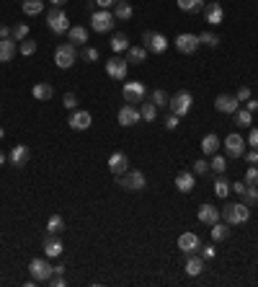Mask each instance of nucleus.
<instances>
[{
	"label": "nucleus",
	"instance_id": "nucleus-7",
	"mask_svg": "<svg viewBox=\"0 0 258 287\" xmlns=\"http://www.w3.org/2000/svg\"><path fill=\"white\" fill-rule=\"evenodd\" d=\"M29 272H31V279L34 282H49L55 267H49L47 259H31L29 261Z\"/></svg>",
	"mask_w": 258,
	"mask_h": 287
},
{
	"label": "nucleus",
	"instance_id": "nucleus-33",
	"mask_svg": "<svg viewBox=\"0 0 258 287\" xmlns=\"http://www.w3.org/2000/svg\"><path fill=\"white\" fill-rule=\"evenodd\" d=\"M207 0H178V8L186 11V13H196V11H204Z\"/></svg>",
	"mask_w": 258,
	"mask_h": 287
},
{
	"label": "nucleus",
	"instance_id": "nucleus-49",
	"mask_svg": "<svg viewBox=\"0 0 258 287\" xmlns=\"http://www.w3.org/2000/svg\"><path fill=\"white\" fill-rule=\"evenodd\" d=\"M178 119H181V116H176V114H168V116H165V130L173 132V130L178 127Z\"/></svg>",
	"mask_w": 258,
	"mask_h": 287
},
{
	"label": "nucleus",
	"instance_id": "nucleus-52",
	"mask_svg": "<svg viewBox=\"0 0 258 287\" xmlns=\"http://www.w3.org/2000/svg\"><path fill=\"white\" fill-rule=\"evenodd\" d=\"M49 284H55V287H65V277H62V274H52V277H49Z\"/></svg>",
	"mask_w": 258,
	"mask_h": 287
},
{
	"label": "nucleus",
	"instance_id": "nucleus-19",
	"mask_svg": "<svg viewBox=\"0 0 258 287\" xmlns=\"http://www.w3.org/2000/svg\"><path fill=\"white\" fill-rule=\"evenodd\" d=\"M18 47H16V39L8 36V39H0V62H11L16 57Z\"/></svg>",
	"mask_w": 258,
	"mask_h": 287
},
{
	"label": "nucleus",
	"instance_id": "nucleus-50",
	"mask_svg": "<svg viewBox=\"0 0 258 287\" xmlns=\"http://www.w3.org/2000/svg\"><path fill=\"white\" fill-rule=\"evenodd\" d=\"M235 99L245 104V101L250 99V88H248V86H240V88H238V93H235Z\"/></svg>",
	"mask_w": 258,
	"mask_h": 287
},
{
	"label": "nucleus",
	"instance_id": "nucleus-3",
	"mask_svg": "<svg viewBox=\"0 0 258 287\" xmlns=\"http://www.w3.org/2000/svg\"><path fill=\"white\" fill-rule=\"evenodd\" d=\"M114 23H116V16H114L109 8H101V11H93V13H91V29L98 31V34L111 31Z\"/></svg>",
	"mask_w": 258,
	"mask_h": 287
},
{
	"label": "nucleus",
	"instance_id": "nucleus-29",
	"mask_svg": "<svg viewBox=\"0 0 258 287\" xmlns=\"http://www.w3.org/2000/svg\"><path fill=\"white\" fill-rule=\"evenodd\" d=\"M217 148H220V137L217 135H204V140H201V153L204 155H214L217 153Z\"/></svg>",
	"mask_w": 258,
	"mask_h": 287
},
{
	"label": "nucleus",
	"instance_id": "nucleus-54",
	"mask_svg": "<svg viewBox=\"0 0 258 287\" xmlns=\"http://www.w3.org/2000/svg\"><path fill=\"white\" fill-rule=\"evenodd\" d=\"M245 109H248V111H250V114H255V111H258V101H255V99H253V96H250V99H248V101H245Z\"/></svg>",
	"mask_w": 258,
	"mask_h": 287
},
{
	"label": "nucleus",
	"instance_id": "nucleus-34",
	"mask_svg": "<svg viewBox=\"0 0 258 287\" xmlns=\"http://www.w3.org/2000/svg\"><path fill=\"white\" fill-rule=\"evenodd\" d=\"M47 230H49L52 235H60V233L65 230V218H62V215H52L49 223H47Z\"/></svg>",
	"mask_w": 258,
	"mask_h": 287
},
{
	"label": "nucleus",
	"instance_id": "nucleus-28",
	"mask_svg": "<svg viewBox=\"0 0 258 287\" xmlns=\"http://www.w3.org/2000/svg\"><path fill=\"white\" fill-rule=\"evenodd\" d=\"M31 93H34L36 101H49V99L55 96V88H52L49 83H36V86L31 88Z\"/></svg>",
	"mask_w": 258,
	"mask_h": 287
},
{
	"label": "nucleus",
	"instance_id": "nucleus-36",
	"mask_svg": "<svg viewBox=\"0 0 258 287\" xmlns=\"http://www.w3.org/2000/svg\"><path fill=\"white\" fill-rule=\"evenodd\" d=\"M140 114H142V119H145V122H152V119L158 116V106H155V104H150V101H142Z\"/></svg>",
	"mask_w": 258,
	"mask_h": 287
},
{
	"label": "nucleus",
	"instance_id": "nucleus-41",
	"mask_svg": "<svg viewBox=\"0 0 258 287\" xmlns=\"http://www.w3.org/2000/svg\"><path fill=\"white\" fill-rule=\"evenodd\" d=\"M11 31H13L11 36L16 39V42H23V39L29 36V23H16V26H13Z\"/></svg>",
	"mask_w": 258,
	"mask_h": 287
},
{
	"label": "nucleus",
	"instance_id": "nucleus-24",
	"mask_svg": "<svg viewBox=\"0 0 258 287\" xmlns=\"http://www.w3.org/2000/svg\"><path fill=\"white\" fill-rule=\"evenodd\" d=\"M132 6H129V0H116L114 3V16H116V21H129L132 18Z\"/></svg>",
	"mask_w": 258,
	"mask_h": 287
},
{
	"label": "nucleus",
	"instance_id": "nucleus-16",
	"mask_svg": "<svg viewBox=\"0 0 258 287\" xmlns=\"http://www.w3.org/2000/svg\"><path fill=\"white\" fill-rule=\"evenodd\" d=\"M199 246H201V241H199V235H196V233H184V235L178 238V249H181L186 256L196 254V251H199Z\"/></svg>",
	"mask_w": 258,
	"mask_h": 287
},
{
	"label": "nucleus",
	"instance_id": "nucleus-39",
	"mask_svg": "<svg viewBox=\"0 0 258 287\" xmlns=\"http://www.w3.org/2000/svg\"><path fill=\"white\" fill-rule=\"evenodd\" d=\"M168 101H170V96L163 91V88H158V91H152V104L158 106V109H163V106H168Z\"/></svg>",
	"mask_w": 258,
	"mask_h": 287
},
{
	"label": "nucleus",
	"instance_id": "nucleus-22",
	"mask_svg": "<svg viewBox=\"0 0 258 287\" xmlns=\"http://www.w3.org/2000/svg\"><path fill=\"white\" fill-rule=\"evenodd\" d=\"M194 186H196V179H194L191 171H181V174L176 176V189H178V192L189 194V192H194Z\"/></svg>",
	"mask_w": 258,
	"mask_h": 287
},
{
	"label": "nucleus",
	"instance_id": "nucleus-62",
	"mask_svg": "<svg viewBox=\"0 0 258 287\" xmlns=\"http://www.w3.org/2000/svg\"><path fill=\"white\" fill-rule=\"evenodd\" d=\"M207 3H209V0H207Z\"/></svg>",
	"mask_w": 258,
	"mask_h": 287
},
{
	"label": "nucleus",
	"instance_id": "nucleus-38",
	"mask_svg": "<svg viewBox=\"0 0 258 287\" xmlns=\"http://www.w3.org/2000/svg\"><path fill=\"white\" fill-rule=\"evenodd\" d=\"M235 122H238L240 127H250V125H253V114H250L248 109H238V111H235Z\"/></svg>",
	"mask_w": 258,
	"mask_h": 287
},
{
	"label": "nucleus",
	"instance_id": "nucleus-35",
	"mask_svg": "<svg viewBox=\"0 0 258 287\" xmlns=\"http://www.w3.org/2000/svg\"><path fill=\"white\" fill-rule=\"evenodd\" d=\"M111 50H114V52H126V50H129V39H126L124 34H114V36H111Z\"/></svg>",
	"mask_w": 258,
	"mask_h": 287
},
{
	"label": "nucleus",
	"instance_id": "nucleus-6",
	"mask_svg": "<svg viewBox=\"0 0 258 287\" xmlns=\"http://www.w3.org/2000/svg\"><path fill=\"white\" fill-rule=\"evenodd\" d=\"M55 62H57V67L70 70V67L78 62V50H75V44H72V42H70V44H60V47L55 50Z\"/></svg>",
	"mask_w": 258,
	"mask_h": 287
},
{
	"label": "nucleus",
	"instance_id": "nucleus-44",
	"mask_svg": "<svg viewBox=\"0 0 258 287\" xmlns=\"http://www.w3.org/2000/svg\"><path fill=\"white\" fill-rule=\"evenodd\" d=\"M191 171H194V174H199V176L209 174V160H204V158L194 160V163H191Z\"/></svg>",
	"mask_w": 258,
	"mask_h": 287
},
{
	"label": "nucleus",
	"instance_id": "nucleus-11",
	"mask_svg": "<svg viewBox=\"0 0 258 287\" xmlns=\"http://www.w3.org/2000/svg\"><path fill=\"white\" fill-rule=\"evenodd\" d=\"M126 70H129V62H126L124 57H119V55L109 57V62H106V75H109V78H114V80H126Z\"/></svg>",
	"mask_w": 258,
	"mask_h": 287
},
{
	"label": "nucleus",
	"instance_id": "nucleus-55",
	"mask_svg": "<svg viewBox=\"0 0 258 287\" xmlns=\"http://www.w3.org/2000/svg\"><path fill=\"white\" fill-rule=\"evenodd\" d=\"M245 189H248L245 181H235V184H233V192H238V194H245Z\"/></svg>",
	"mask_w": 258,
	"mask_h": 287
},
{
	"label": "nucleus",
	"instance_id": "nucleus-15",
	"mask_svg": "<svg viewBox=\"0 0 258 287\" xmlns=\"http://www.w3.org/2000/svg\"><path fill=\"white\" fill-rule=\"evenodd\" d=\"M204 18H207V23H212V26H220V23L225 21V11H222V6H220V0H209V3L204 6Z\"/></svg>",
	"mask_w": 258,
	"mask_h": 287
},
{
	"label": "nucleus",
	"instance_id": "nucleus-37",
	"mask_svg": "<svg viewBox=\"0 0 258 287\" xmlns=\"http://www.w3.org/2000/svg\"><path fill=\"white\" fill-rule=\"evenodd\" d=\"M209 169H212L214 174L220 176V174H225V171H227V160H225L222 155H212V163H209Z\"/></svg>",
	"mask_w": 258,
	"mask_h": 287
},
{
	"label": "nucleus",
	"instance_id": "nucleus-61",
	"mask_svg": "<svg viewBox=\"0 0 258 287\" xmlns=\"http://www.w3.org/2000/svg\"><path fill=\"white\" fill-rule=\"evenodd\" d=\"M3 135H6V132H3V127H0V140H3Z\"/></svg>",
	"mask_w": 258,
	"mask_h": 287
},
{
	"label": "nucleus",
	"instance_id": "nucleus-18",
	"mask_svg": "<svg viewBox=\"0 0 258 287\" xmlns=\"http://www.w3.org/2000/svg\"><path fill=\"white\" fill-rule=\"evenodd\" d=\"M238 99L235 96H230V93H220L217 99H214V106H217V111H222V114H235L238 111Z\"/></svg>",
	"mask_w": 258,
	"mask_h": 287
},
{
	"label": "nucleus",
	"instance_id": "nucleus-47",
	"mask_svg": "<svg viewBox=\"0 0 258 287\" xmlns=\"http://www.w3.org/2000/svg\"><path fill=\"white\" fill-rule=\"evenodd\" d=\"M243 197H245V204H248V207H250V204H253V202L258 199V186H248Z\"/></svg>",
	"mask_w": 258,
	"mask_h": 287
},
{
	"label": "nucleus",
	"instance_id": "nucleus-58",
	"mask_svg": "<svg viewBox=\"0 0 258 287\" xmlns=\"http://www.w3.org/2000/svg\"><path fill=\"white\" fill-rule=\"evenodd\" d=\"M49 3H52V6H55V8H62V6H65V3H67V0H49Z\"/></svg>",
	"mask_w": 258,
	"mask_h": 287
},
{
	"label": "nucleus",
	"instance_id": "nucleus-12",
	"mask_svg": "<svg viewBox=\"0 0 258 287\" xmlns=\"http://www.w3.org/2000/svg\"><path fill=\"white\" fill-rule=\"evenodd\" d=\"M109 171H111L114 176L126 174V171H129V155H126V153H121V150L111 153V155H109Z\"/></svg>",
	"mask_w": 258,
	"mask_h": 287
},
{
	"label": "nucleus",
	"instance_id": "nucleus-30",
	"mask_svg": "<svg viewBox=\"0 0 258 287\" xmlns=\"http://www.w3.org/2000/svg\"><path fill=\"white\" fill-rule=\"evenodd\" d=\"M212 186H214V194H217L220 199H225V197L230 194V189H233V184H230V181H227L222 174H220L217 179H214V184H212Z\"/></svg>",
	"mask_w": 258,
	"mask_h": 287
},
{
	"label": "nucleus",
	"instance_id": "nucleus-59",
	"mask_svg": "<svg viewBox=\"0 0 258 287\" xmlns=\"http://www.w3.org/2000/svg\"><path fill=\"white\" fill-rule=\"evenodd\" d=\"M52 274H65V267H62V264H57V267H55V272H52Z\"/></svg>",
	"mask_w": 258,
	"mask_h": 287
},
{
	"label": "nucleus",
	"instance_id": "nucleus-48",
	"mask_svg": "<svg viewBox=\"0 0 258 287\" xmlns=\"http://www.w3.org/2000/svg\"><path fill=\"white\" fill-rule=\"evenodd\" d=\"M62 104H65V109H70V111H75V106H78V96H75V93H65V99H62Z\"/></svg>",
	"mask_w": 258,
	"mask_h": 287
},
{
	"label": "nucleus",
	"instance_id": "nucleus-23",
	"mask_svg": "<svg viewBox=\"0 0 258 287\" xmlns=\"http://www.w3.org/2000/svg\"><path fill=\"white\" fill-rule=\"evenodd\" d=\"M8 160H11V166H16V169L26 166V160H29V148H26V145H16V148L11 150Z\"/></svg>",
	"mask_w": 258,
	"mask_h": 287
},
{
	"label": "nucleus",
	"instance_id": "nucleus-56",
	"mask_svg": "<svg viewBox=\"0 0 258 287\" xmlns=\"http://www.w3.org/2000/svg\"><path fill=\"white\" fill-rule=\"evenodd\" d=\"M11 34H13V31H11L8 26H3V23H0V39H8Z\"/></svg>",
	"mask_w": 258,
	"mask_h": 287
},
{
	"label": "nucleus",
	"instance_id": "nucleus-42",
	"mask_svg": "<svg viewBox=\"0 0 258 287\" xmlns=\"http://www.w3.org/2000/svg\"><path fill=\"white\" fill-rule=\"evenodd\" d=\"M18 52H21L23 57H29V55H34V52H36V42H31V39L26 36V39H23V42L18 44Z\"/></svg>",
	"mask_w": 258,
	"mask_h": 287
},
{
	"label": "nucleus",
	"instance_id": "nucleus-32",
	"mask_svg": "<svg viewBox=\"0 0 258 287\" xmlns=\"http://www.w3.org/2000/svg\"><path fill=\"white\" fill-rule=\"evenodd\" d=\"M230 228L227 223H214L212 225V241H227L230 238Z\"/></svg>",
	"mask_w": 258,
	"mask_h": 287
},
{
	"label": "nucleus",
	"instance_id": "nucleus-60",
	"mask_svg": "<svg viewBox=\"0 0 258 287\" xmlns=\"http://www.w3.org/2000/svg\"><path fill=\"white\" fill-rule=\"evenodd\" d=\"M3 163H6V153H3V150H0V166H3Z\"/></svg>",
	"mask_w": 258,
	"mask_h": 287
},
{
	"label": "nucleus",
	"instance_id": "nucleus-1",
	"mask_svg": "<svg viewBox=\"0 0 258 287\" xmlns=\"http://www.w3.org/2000/svg\"><path fill=\"white\" fill-rule=\"evenodd\" d=\"M220 215L225 218L227 225H243V223H248V218H250V207H248L245 202H233V204H227V207H225Z\"/></svg>",
	"mask_w": 258,
	"mask_h": 287
},
{
	"label": "nucleus",
	"instance_id": "nucleus-27",
	"mask_svg": "<svg viewBox=\"0 0 258 287\" xmlns=\"http://www.w3.org/2000/svg\"><path fill=\"white\" fill-rule=\"evenodd\" d=\"M147 60V50L145 47H129L126 50V62L129 65H142Z\"/></svg>",
	"mask_w": 258,
	"mask_h": 287
},
{
	"label": "nucleus",
	"instance_id": "nucleus-17",
	"mask_svg": "<svg viewBox=\"0 0 258 287\" xmlns=\"http://www.w3.org/2000/svg\"><path fill=\"white\" fill-rule=\"evenodd\" d=\"M67 125H70L75 132H83V130H88V127L93 125V116H91L88 111H72V116H70Z\"/></svg>",
	"mask_w": 258,
	"mask_h": 287
},
{
	"label": "nucleus",
	"instance_id": "nucleus-8",
	"mask_svg": "<svg viewBox=\"0 0 258 287\" xmlns=\"http://www.w3.org/2000/svg\"><path fill=\"white\" fill-rule=\"evenodd\" d=\"M47 26L52 29V34H65V31H70V23H67V13L62 11V8H52L49 13H47Z\"/></svg>",
	"mask_w": 258,
	"mask_h": 287
},
{
	"label": "nucleus",
	"instance_id": "nucleus-25",
	"mask_svg": "<svg viewBox=\"0 0 258 287\" xmlns=\"http://www.w3.org/2000/svg\"><path fill=\"white\" fill-rule=\"evenodd\" d=\"M201 272H204V259L196 256V254H191V256L186 259V274H189V277H199Z\"/></svg>",
	"mask_w": 258,
	"mask_h": 287
},
{
	"label": "nucleus",
	"instance_id": "nucleus-4",
	"mask_svg": "<svg viewBox=\"0 0 258 287\" xmlns=\"http://www.w3.org/2000/svg\"><path fill=\"white\" fill-rule=\"evenodd\" d=\"M116 179H119V186H124V189H129V192H142V189L147 186L145 174L137 171V169H129L126 174H121V176H116Z\"/></svg>",
	"mask_w": 258,
	"mask_h": 287
},
{
	"label": "nucleus",
	"instance_id": "nucleus-26",
	"mask_svg": "<svg viewBox=\"0 0 258 287\" xmlns=\"http://www.w3.org/2000/svg\"><path fill=\"white\" fill-rule=\"evenodd\" d=\"M67 36H70V42H72L75 47H78V44H88V31H85V26H70Z\"/></svg>",
	"mask_w": 258,
	"mask_h": 287
},
{
	"label": "nucleus",
	"instance_id": "nucleus-40",
	"mask_svg": "<svg viewBox=\"0 0 258 287\" xmlns=\"http://www.w3.org/2000/svg\"><path fill=\"white\" fill-rule=\"evenodd\" d=\"M199 42L207 44V47H217V44H220V36L212 34V31H204V34H199Z\"/></svg>",
	"mask_w": 258,
	"mask_h": 287
},
{
	"label": "nucleus",
	"instance_id": "nucleus-45",
	"mask_svg": "<svg viewBox=\"0 0 258 287\" xmlns=\"http://www.w3.org/2000/svg\"><path fill=\"white\" fill-rule=\"evenodd\" d=\"M245 184L248 186H258V166H250L245 171Z\"/></svg>",
	"mask_w": 258,
	"mask_h": 287
},
{
	"label": "nucleus",
	"instance_id": "nucleus-5",
	"mask_svg": "<svg viewBox=\"0 0 258 287\" xmlns=\"http://www.w3.org/2000/svg\"><path fill=\"white\" fill-rule=\"evenodd\" d=\"M168 39L160 34V31H145L142 34V47L147 50V52H152V55H163L165 50H168Z\"/></svg>",
	"mask_w": 258,
	"mask_h": 287
},
{
	"label": "nucleus",
	"instance_id": "nucleus-10",
	"mask_svg": "<svg viewBox=\"0 0 258 287\" xmlns=\"http://www.w3.org/2000/svg\"><path fill=\"white\" fill-rule=\"evenodd\" d=\"M145 96H147L145 83H140V80H129V83H124V99H126V104H142Z\"/></svg>",
	"mask_w": 258,
	"mask_h": 287
},
{
	"label": "nucleus",
	"instance_id": "nucleus-21",
	"mask_svg": "<svg viewBox=\"0 0 258 287\" xmlns=\"http://www.w3.org/2000/svg\"><path fill=\"white\" fill-rule=\"evenodd\" d=\"M220 210L217 207H212V204H201L199 207V220L207 223V225H214V223H220Z\"/></svg>",
	"mask_w": 258,
	"mask_h": 287
},
{
	"label": "nucleus",
	"instance_id": "nucleus-14",
	"mask_svg": "<svg viewBox=\"0 0 258 287\" xmlns=\"http://www.w3.org/2000/svg\"><path fill=\"white\" fill-rule=\"evenodd\" d=\"M222 145H225V153H227L230 158H240V155L245 153V140H243L238 132H230Z\"/></svg>",
	"mask_w": 258,
	"mask_h": 287
},
{
	"label": "nucleus",
	"instance_id": "nucleus-53",
	"mask_svg": "<svg viewBox=\"0 0 258 287\" xmlns=\"http://www.w3.org/2000/svg\"><path fill=\"white\" fill-rule=\"evenodd\" d=\"M248 145L258 150V130H250V135H248Z\"/></svg>",
	"mask_w": 258,
	"mask_h": 287
},
{
	"label": "nucleus",
	"instance_id": "nucleus-2",
	"mask_svg": "<svg viewBox=\"0 0 258 287\" xmlns=\"http://www.w3.org/2000/svg\"><path fill=\"white\" fill-rule=\"evenodd\" d=\"M191 106H194V99H191V93H189V91H178L176 96H170V101H168L170 114H176V116H186V114H191Z\"/></svg>",
	"mask_w": 258,
	"mask_h": 287
},
{
	"label": "nucleus",
	"instance_id": "nucleus-13",
	"mask_svg": "<svg viewBox=\"0 0 258 287\" xmlns=\"http://www.w3.org/2000/svg\"><path fill=\"white\" fill-rule=\"evenodd\" d=\"M116 119H119L121 127H132V125H137V122L142 119V114H140V109H135L132 104H124V106L119 109Z\"/></svg>",
	"mask_w": 258,
	"mask_h": 287
},
{
	"label": "nucleus",
	"instance_id": "nucleus-20",
	"mask_svg": "<svg viewBox=\"0 0 258 287\" xmlns=\"http://www.w3.org/2000/svg\"><path fill=\"white\" fill-rule=\"evenodd\" d=\"M62 241L57 238V235H49V238H44V254H47V259H57V256H62Z\"/></svg>",
	"mask_w": 258,
	"mask_h": 287
},
{
	"label": "nucleus",
	"instance_id": "nucleus-9",
	"mask_svg": "<svg viewBox=\"0 0 258 287\" xmlns=\"http://www.w3.org/2000/svg\"><path fill=\"white\" fill-rule=\"evenodd\" d=\"M199 47H201L199 34H189V31H184V34H178V36H176V50H178L181 55H194Z\"/></svg>",
	"mask_w": 258,
	"mask_h": 287
},
{
	"label": "nucleus",
	"instance_id": "nucleus-31",
	"mask_svg": "<svg viewBox=\"0 0 258 287\" xmlns=\"http://www.w3.org/2000/svg\"><path fill=\"white\" fill-rule=\"evenodd\" d=\"M21 8H23L26 16H39L41 11H44V0H23Z\"/></svg>",
	"mask_w": 258,
	"mask_h": 287
},
{
	"label": "nucleus",
	"instance_id": "nucleus-43",
	"mask_svg": "<svg viewBox=\"0 0 258 287\" xmlns=\"http://www.w3.org/2000/svg\"><path fill=\"white\" fill-rule=\"evenodd\" d=\"M80 57H83L85 62H96L101 55H98V50H96V47H88V44H85V47H83V52H80Z\"/></svg>",
	"mask_w": 258,
	"mask_h": 287
},
{
	"label": "nucleus",
	"instance_id": "nucleus-51",
	"mask_svg": "<svg viewBox=\"0 0 258 287\" xmlns=\"http://www.w3.org/2000/svg\"><path fill=\"white\" fill-rule=\"evenodd\" d=\"M243 155H245V160L250 163V166H258V150H255V148H250V150L243 153Z\"/></svg>",
	"mask_w": 258,
	"mask_h": 287
},
{
	"label": "nucleus",
	"instance_id": "nucleus-57",
	"mask_svg": "<svg viewBox=\"0 0 258 287\" xmlns=\"http://www.w3.org/2000/svg\"><path fill=\"white\" fill-rule=\"evenodd\" d=\"M116 3V0H96V6H101V8H111Z\"/></svg>",
	"mask_w": 258,
	"mask_h": 287
},
{
	"label": "nucleus",
	"instance_id": "nucleus-46",
	"mask_svg": "<svg viewBox=\"0 0 258 287\" xmlns=\"http://www.w3.org/2000/svg\"><path fill=\"white\" fill-rule=\"evenodd\" d=\"M199 251H201V259H214V256H217V249H214L212 243H207V246H199Z\"/></svg>",
	"mask_w": 258,
	"mask_h": 287
}]
</instances>
